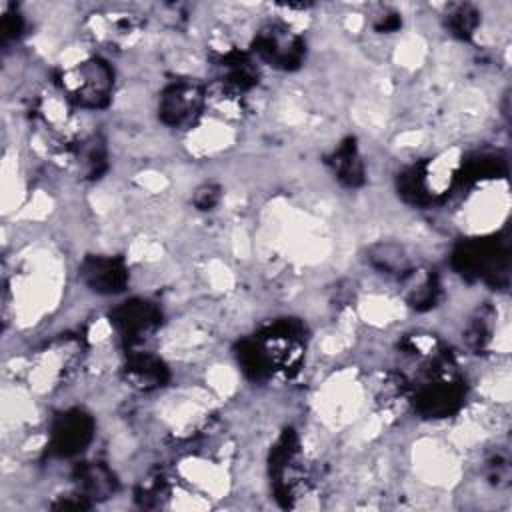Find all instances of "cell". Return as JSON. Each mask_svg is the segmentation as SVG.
Listing matches in <instances>:
<instances>
[{"mask_svg": "<svg viewBox=\"0 0 512 512\" xmlns=\"http://www.w3.org/2000/svg\"><path fill=\"white\" fill-rule=\"evenodd\" d=\"M94 422L82 410L62 412L52 424L50 446L58 456H74L92 440Z\"/></svg>", "mask_w": 512, "mask_h": 512, "instance_id": "cell-7", "label": "cell"}, {"mask_svg": "<svg viewBox=\"0 0 512 512\" xmlns=\"http://www.w3.org/2000/svg\"><path fill=\"white\" fill-rule=\"evenodd\" d=\"M112 320L128 342H140L158 328L160 312L146 300H128L114 310Z\"/></svg>", "mask_w": 512, "mask_h": 512, "instance_id": "cell-8", "label": "cell"}, {"mask_svg": "<svg viewBox=\"0 0 512 512\" xmlns=\"http://www.w3.org/2000/svg\"><path fill=\"white\" fill-rule=\"evenodd\" d=\"M500 174H504V160L498 158L496 154H480L462 164V170H458L456 180L478 182V180L498 178Z\"/></svg>", "mask_w": 512, "mask_h": 512, "instance_id": "cell-13", "label": "cell"}, {"mask_svg": "<svg viewBox=\"0 0 512 512\" xmlns=\"http://www.w3.org/2000/svg\"><path fill=\"white\" fill-rule=\"evenodd\" d=\"M82 278L84 282L100 292V294H114L124 290L128 282L126 266L116 258L106 256H92L82 264Z\"/></svg>", "mask_w": 512, "mask_h": 512, "instance_id": "cell-9", "label": "cell"}, {"mask_svg": "<svg viewBox=\"0 0 512 512\" xmlns=\"http://www.w3.org/2000/svg\"><path fill=\"white\" fill-rule=\"evenodd\" d=\"M454 266L464 276L504 284L508 280L506 242L496 238L466 242L454 252Z\"/></svg>", "mask_w": 512, "mask_h": 512, "instance_id": "cell-3", "label": "cell"}, {"mask_svg": "<svg viewBox=\"0 0 512 512\" xmlns=\"http://www.w3.org/2000/svg\"><path fill=\"white\" fill-rule=\"evenodd\" d=\"M330 164H332L336 178L342 184L358 186L364 182V166H362V160H360L354 140H346L344 144H340L336 148L334 156L330 158Z\"/></svg>", "mask_w": 512, "mask_h": 512, "instance_id": "cell-11", "label": "cell"}, {"mask_svg": "<svg viewBox=\"0 0 512 512\" xmlns=\"http://www.w3.org/2000/svg\"><path fill=\"white\" fill-rule=\"evenodd\" d=\"M256 54L274 68L294 70L304 58V42L284 24H268L256 34Z\"/></svg>", "mask_w": 512, "mask_h": 512, "instance_id": "cell-5", "label": "cell"}, {"mask_svg": "<svg viewBox=\"0 0 512 512\" xmlns=\"http://www.w3.org/2000/svg\"><path fill=\"white\" fill-rule=\"evenodd\" d=\"M374 26H376V30H380V32H392V30H396V28L400 26V18H398L394 12H386V14H380V16H378V20L374 22Z\"/></svg>", "mask_w": 512, "mask_h": 512, "instance_id": "cell-17", "label": "cell"}, {"mask_svg": "<svg viewBox=\"0 0 512 512\" xmlns=\"http://www.w3.org/2000/svg\"><path fill=\"white\" fill-rule=\"evenodd\" d=\"M448 28L460 38H468L478 24V12L468 4H458L448 14Z\"/></svg>", "mask_w": 512, "mask_h": 512, "instance_id": "cell-15", "label": "cell"}, {"mask_svg": "<svg viewBox=\"0 0 512 512\" xmlns=\"http://www.w3.org/2000/svg\"><path fill=\"white\" fill-rule=\"evenodd\" d=\"M464 398V388L460 380L452 374V366L446 358L438 356L428 372L426 382L416 392V408L424 416L442 418L458 410Z\"/></svg>", "mask_w": 512, "mask_h": 512, "instance_id": "cell-2", "label": "cell"}, {"mask_svg": "<svg viewBox=\"0 0 512 512\" xmlns=\"http://www.w3.org/2000/svg\"><path fill=\"white\" fill-rule=\"evenodd\" d=\"M218 200H220V190H218L216 186H212V184L198 188V192H196V196H194V204H196L198 208H202V210L212 208Z\"/></svg>", "mask_w": 512, "mask_h": 512, "instance_id": "cell-16", "label": "cell"}, {"mask_svg": "<svg viewBox=\"0 0 512 512\" xmlns=\"http://www.w3.org/2000/svg\"><path fill=\"white\" fill-rule=\"evenodd\" d=\"M78 484L84 498H108L114 492L112 472L96 462L84 464L78 468Z\"/></svg>", "mask_w": 512, "mask_h": 512, "instance_id": "cell-12", "label": "cell"}, {"mask_svg": "<svg viewBox=\"0 0 512 512\" xmlns=\"http://www.w3.org/2000/svg\"><path fill=\"white\" fill-rule=\"evenodd\" d=\"M204 102L206 94L200 86L190 82H176L162 92L158 114L164 124L184 128L196 122L204 108Z\"/></svg>", "mask_w": 512, "mask_h": 512, "instance_id": "cell-6", "label": "cell"}, {"mask_svg": "<svg viewBox=\"0 0 512 512\" xmlns=\"http://www.w3.org/2000/svg\"><path fill=\"white\" fill-rule=\"evenodd\" d=\"M20 32V18L14 16V14H8L2 18V38L8 40V38H14L18 36Z\"/></svg>", "mask_w": 512, "mask_h": 512, "instance_id": "cell-18", "label": "cell"}, {"mask_svg": "<svg viewBox=\"0 0 512 512\" xmlns=\"http://www.w3.org/2000/svg\"><path fill=\"white\" fill-rule=\"evenodd\" d=\"M416 282H412L408 286V302L414 308H430L434 306L436 298H438V284L436 278L432 274H424L420 276L418 272H412Z\"/></svg>", "mask_w": 512, "mask_h": 512, "instance_id": "cell-14", "label": "cell"}, {"mask_svg": "<svg viewBox=\"0 0 512 512\" xmlns=\"http://www.w3.org/2000/svg\"><path fill=\"white\" fill-rule=\"evenodd\" d=\"M458 170L442 164V160L424 162L406 170L398 178L400 194L414 204H428L440 194L448 192L452 180H456Z\"/></svg>", "mask_w": 512, "mask_h": 512, "instance_id": "cell-4", "label": "cell"}, {"mask_svg": "<svg viewBox=\"0 0 512 512\" xmlns=\"http://www.w3.org/2000/svg\"><path fill=\"white\" fill-rule=\"evenodd\" d=\"M58 88L64 98L80 108H104L112 96L114 74L100 58H86L58 74Z\"/></svg>", "mask_w": 512, "mask_h": 512, "instance_id": "cell-1", "label": "cell"}, {"mask_svg": "<svg viewBox=\"0 0 512 512\" xmlns=\"http://www.w3.org/2000/svg\"><path fill=\"white\" fill-rule=\"evenodd\" d=\"M126 378L132 386L140 390H154L164 386L168 370L164 362L150 354H132L126 364Z\"/></svg>", "mask_w": 512, "mask_h": 512, "instance_id": "cell-10", "label": "cell"}]
</instances>
